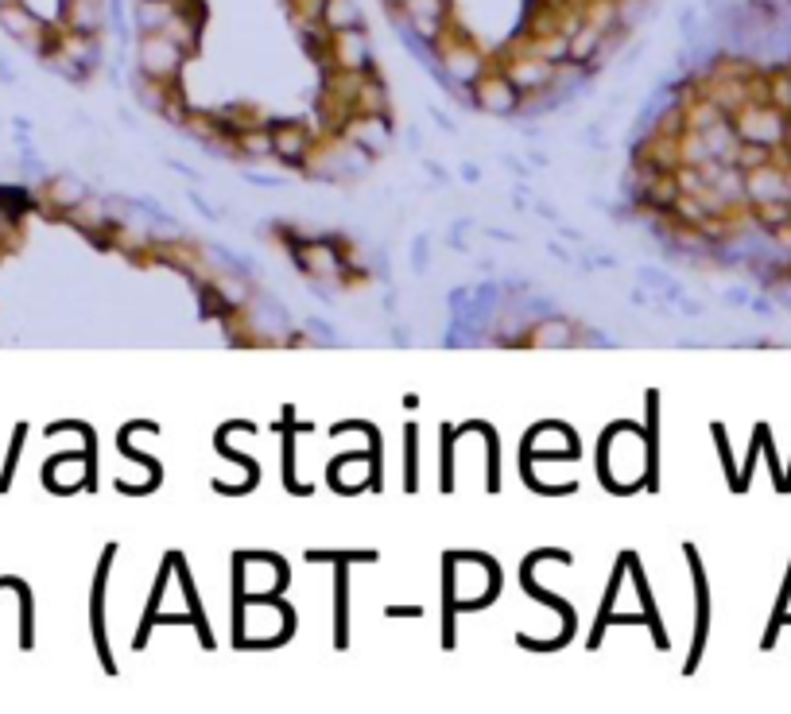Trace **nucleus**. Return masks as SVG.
I'll use <instances>...</instances> for the list:
<instances>
[{
  "label": "nucleus",
  "mask_w": 791,
  "mask_h": 714,
  "mask_svg": "<svg viewBox=\"0 0 791 714\" xmlns=\"http://www.w3.org/2000/svg\"><path fill=\"white\" fill-rule=\"evenodd\" d=\"M733 121V129L741 140H749V144H768V148H776V144H784L788 140V117L776 109V105H757V101H749L741 113H733L729 117Z\"/></svg>",
  "instance_id": "nucleus-1"
},
{
  "label": "nucleus",
  "mask_w": 791,
  "mask_h": 714,
  "mask_svg": "<svg viewBox=\"0 0 791 714\" xmlns=\"http://www.w3.org/2000/svg\"><path fill=\"white\" fill-rule=\"evenodd\" d=\"M435 43H439V51H443V66H446V74H450V82H458V86H474L477 78L485 74V59H481V51L470 47L466 39L439 35Z\"/></svg>",
  "instance_id": "nucleus-2"
},
{
  "label": "nucleus",
  "mask_w": 791,
  "mask_h": 714,
  "mask_svg": "<svg viewBox=\"0 0 791 714\" xmlns=\"http://www.w3.org/2000/svg\"><path fill=\"white\" fill-rule=\"evenodd\" d=\"M183 47L163 32H148L144 43H140V63H144V74L148 78H175L179 66H183Z\"/></svg>",
  "instance_id": "nucleus-3"
},
{
  "label": "nucleus",
  "mask_w": 791,
  "mask_h": 714,
  "mask_svg": "<svg viewBox=\"0 0 791 714\" xmlns=\"http://www.w3.org/2000/svg\"><path fill=\"white\" fill-rule=\"evenodd\" d=\"M555 66L559 63H547V59H539V55L528 51V55L505 63V78L520 90V94H543V90H551V82H555Z\"/></svg>",
  "instance_id": "nucleus-4"
},
{
  "label": "nucleus",
  "mask_w": 791,
  "mask_h": 714,
  "mask_svg": "<svg viewBox=\"0 0 791 714\" xmlns=\"http://www.w3.org/2000/svg\"><path fill=\"white\" fill-rule=\"evenodd\" d=\"M474 94H477V105H481V109L501 113V117L516 113V105H520V90L508 82L505 70H485L474 82Z\"/></svg>",
  "instance_id": "nucleus-5"
},
{
  "label": "nucleus",
  "mask_w": 791,
  "mask_h": 714,
  "mask_svg": "<svg viewBox=\"0 0 791 714\" xmlns=\"http://www.w3.org/2000/svg\"><path fill=\"white\" fill-rule=\"evenodd\" d=\"M330 59L338 70H369V35L361 28L330 32Z\"/></svg>",
  "instance_id": "nucleus-6"
},
{
  "label": "nucleus",
  "mask_w": 791,
  "mask_h": 714,
  "mask_svg": "<svg viewBox=\"0 0 791 714\" xmlns=\"http://www.w3.org/2000/svg\"><path fill=\"white\" fill-rule=\"evenodd\" d=\"M307 152H311V136L303 125H280V129H272V156H280V160H307Z\"/></svg>",
  "instance_id": "nucleus-7"
},
{
  "label": "nucleus",
  "mask_w": 791,
  "mask_h": 714,
  "mask_svg": "<svg viewBox=\"0 0 791 714\" xmlns=\"http://www.w3.org/2000/svg\"><path fill=\"white\" fill-rule=\"evenodd\" d=\"M322 28H326V32L361 28V8H357L353 0H322Z\"/></svg>",
  "instance_id": "nucleus-8"
},
{
  "label": "nucleus",
  "mask_w": 791,
  "mask_h": 714,
  "mask_svg": "<svg viewBox=\"0 0 791 714\" xmlns=\"http://www.w3.org/2000/svg\"><path fill=\"white\" fill-rule=\"evenodd\" d=\"M602 39H605L602 28H594V24H582L578 32L570 35L567 59H570V63H594V59H598V51H602Z\"/></svg>",
  "instance_id": "nucleus-9"
},
{
  "label": "nucleus",
  "mask_w": 791,
  "mask_h": 714,
  "mask_svg": "<svg viewBox=\"0 0 791 714\" xmlns=\"http://www.w3.org/2000/svg\"><path fill=\"white\" fill-rule=\"evenodd\" d=\"M299 264H303L311 276H318V280H322V276H334V272H338V249H334V245H322V241H318V245H303V249H299Z\"/></svg>",
  "instance_id": "nucleus-10"
},
{
  "label": "nucleus",
  "mask_w": 791,
  "mask_h": 714,
  "mask_svg": "<svg viewBox=\"0 0 791 714\" xmlns=\"http://www.w3.org/2000/svg\"><path fill=\"white\" fill-rule=\"evenodd\" d=\"M679 195H683V191H679V183H675V171H664V175H656V183L644 191V202H648L652 210H664L667 214V210L679 202Z\"/></svg>",
  "instance_id": "nucleus-11"
},
{
  "label": "nucleus",
  "mask_w": 791,
  "mask_h": 714,
  "mask_svg": "<svg viewBox=\"0 0 791 714\" xmlns=\"http://www.w3.org/2000/svg\"><path fill=\"white\" fill-rule=\"evenodd\" d=\"M353 113H365V117H384L388 113V94H384V86H380L373 74H365V86L357 94Z\"/></svg>",
  "instance_id": "nucleus-12"
},
{
  "label": "nucleus",
  "mask_w": 791,
  "mask_h": 714,
  "mask_svg": "<svg viewBox=\"0 0 791 714\" xmlns=\"http://www.w3.org/2000/svg\"><path fill=\"white\" fill-rule=\"evenodd\" d=\"M175 8H179V0H144L140 4V28L144 32H163L167 28V20L175 16Z\"/></svg>",
  "instance_id": "nucleus-13"
},
{
  "label": "nucleus",
  "mask_w": 791,
  "mask_h": 714,
  "mask_svg": "<svg viewBox=\"0 0 791 714\" xmlns=\"http://www.w3.org/2000/svg\"><path fill=\"white\" fill-rule=\"evenodd\" d=\"M570 338H574V330H570L567 319H543V323L528 334L532 346H570Z\"/></svg>",
  "instance_id": "nucleus-14"
},
{
  "label": "nucleus",
  "mask_w": 791,
  "mask_h": 714,
  "mask_svg": "<svg viewBox=\"0 0 791 714\" xmlns=\"http://www.w3.org/2000/svg\"><path fill=\"white\" fill-rule=\"evenodd\" d=\"M768 105H776L784 117H791V66L768 70Z\"/></svg>",
  "instance_id": "nucleus-15"
},
{
  "label": "nucleus",
  "mask_w": 791,
  "mask_h": 714,
  "mask_svg": "<svg viewBox=\"0 0 791 714\" xmlns=\"http://www.w3.org/2000/svg\"><path fill=\"white\" fill-rule=\"evenodd\" d=\"M679 160L687 163V167H702L706 160H714L710 156V148H706V136L695 129H683V136H679Z\"/></svg>",
  "instance_id": "nucleus-16"
},
{
  "label": "nucleus",
  "mask_w": 791,
  "mask_h": 714,
  "mask_svg": "<svg viewBox=\"0 0 791 714\" xmlns=\"http://www.w3.org/2000/svg\"><path fill=\"white\" fill-rule=\"evenodd\" d=\"M237 148L245 156H272V129L256 125V129H241L237 132Z\"/></svg>",
  "instance_id": "nucleus-17"
},
{
  "label": "nucleus",
  "mask_w": 791,
  "mask_h": 714,
  "mask_svg": "<svg viewBox=\"0 0 791 714\" xmlns=\"http://www.w3.org/2000/svg\"><path fill=\"white\" fill-rule=\"evenodd\" d=\"M408 20H446V0H400Z\"/></svg>",
  "instance_id": "nucleus-18"
},
{
  "label": "nucleus",
  "mask_w": 791,
  "mask_h": 714,
  "mask_svg": "<svg viewBox=\"0 0 791 714\" xmlns=\"http://www.w3.org/2000/svg\"><path fill=\"white\" fill-rule=\"evenodd\" d=\"M753 214H757L760 226L776 229V226H784V222H791V202H784V198H776V202H757Z\"/></svg>",
  "instance_id": "nucleus-19"
},
{
  "label": "nucleus",
  "mask_w": 791,
  "mask_h": 714,
  "mask_svg": "<svg viewBox=\"0 0 791 714\" xmlns=\"http://www.w3.org/2000/svg\"><path fill=\"white\" fill-rule=\"evenodd\" d=\"M772 233H776V241H780L784 249H791V222H784V226H776V229H772Z\"/></svg>",
  "instance_id": "nucleus-20"
}]
</instances>
